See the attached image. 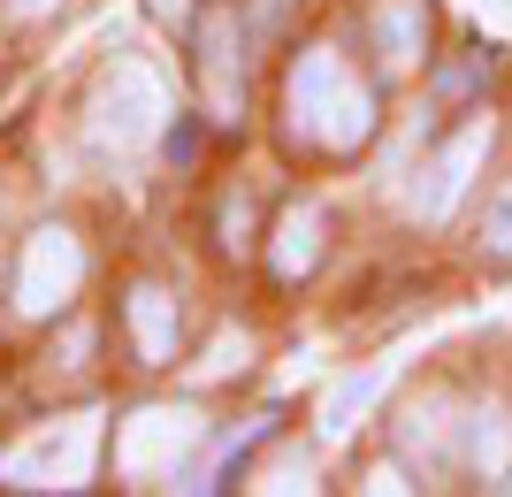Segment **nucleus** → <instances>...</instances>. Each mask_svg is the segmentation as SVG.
<instances>
[{
  "instance_id": "nucleus-1",
  "label": "nucleus",
  "mask_w": 512,
  "mask_h": 497,
  "mask_svg": "<svg viewBox=\"0 0 512 497\" xmlns=\"http://www.w3.org/2000/svg\"><path fill=\"white\" fill-rule=\"evenodd\" d=\"M283 130H291V146L360 153L375 138V85L352 77V62H344L337 46H314L283 77Z\"/></svg>"
},
{
  "instance_id": "nucleus-2",
  "label": "nucleus",
  "mask_w": 512,
  "mask_h": 497,
  "mask_svg": "<svg viewBox=\"0 0 512 497\" xmlns=\"http://www.w3.org/2000/svg\"><path fill=\"white\" fill-rule=\"evenodd\" d=\"M245 16L237 8H207L199 16V39H192V77L199 92H207V123H237L245 115Z\"/></svg>"
},
{
  "instance_id": "nucleus-3",
  "label": "nucleus",
  "mask_w": 512,
  "mask_h": 497,
  "mask_svg": "<svg viewBox=\"0 0 512 497\" xmlns=\"http://www.w3.org/2000/svg\"><path fill=\"white\" fill-rule=\"evenodd\" d=\"M85 283V245L69 238L62 222H46L23 238V260H16V306L23 314H62Z\"/></svg>"
},
{
  "instance_id": "nucleus-4",
  "label": "nucleus",
  "mask_w": 512,
  "mask_h": 497,
  "mask_svg": "<svg viewBox=\"0 0 512 497\" xmlns=\"http://www.w3.org/2000/svg\"><path fill=\"white\" fill-rule=\"evenodd\" d=\"M92 452H100L92 421H62V429H39L23 452H8V459H0V475L16 482V490H39V482H62V490H77V482L92 475Z\"/></svg>"
},
{
  "instance_id": "nucleus-5",
  "label": "nucleus",
  "mask_w": 512,
  "mask_h": 497,
  "mask_svg": "<svg viewBox=\"0 0 512 497\" xmlns=\"http://www.w3.org/2000/svg\"><path fill=\"white\" fill-rule=\"evenodd\" d=\"M153 115H161V77H153L146 62H115V69H107V85H100V100H92V130H100V146L130 153L153 130Z\"/></svg>"
},
{
  "instance_id": "nucleus-6",
  "label": "nucleus",
  "mask_w": 512,
  "mask_h": 497,
  "mask_svg": "<svg viewBox=\"0 0 512 497\" xmlns=\"http://www.w3.org/2000/svg\"><path fill=\"white\" fill-rule=\"evenodd\" d=\"M199 444V421L184 406H146L130 413L123 436H115V467L123 475H176V459Z\"/></svg>"
},
{
  "instance_id": "nucleus-7",
  "label": "nucleus",
  "mask_w": 512,
  "mask_h": 497,
  "mask_svg": "<svg viewBox=\"0 0 512 497\" xmlns=\"http://www.w3.org/2000/svg\"><path fill=\"white\" fill-rule=\"evenodd\" d=\"M123 329H130L138 368H169L176 345H184V306H176V291H169V283H130Z\"/></svg>"
},
{
  "instance_id": "nucleus-8",
  "label": "nucleus",
  "mask_w": 512,
  "mask_h": 497,
  "mask_svg": "<svg viewBox=\"0 0 512 497\" xmlns=\"http://www.w3.org/2000/svg\"><path fill=\"white\" fill-rule=\"evenodd\" d=\"M482 153H490V123H467L459 138H451L436 161H428V184L413 192V207H421V222H444L451 207H459V192L474 184V169H482Z\"/></svg>"
},
{
  "instance_id": "nucleus-9",
  "label": "nucleus",
  "mask_w": 512,
  "mask_h": 497,
  "mask_svg": "<svg viewBox=\"0 0 512 497\" xmlns=\"http://www.w3.org/2000/svg\"><path fill=\"white\" fill-rule=\"evenodd\" d=\"M367 39L390 69H413L428 54V0H375L367 8Z\"/></svg>"
},
{
  "instance_id": "nucleus-10",
  "label": "nucleus",
  "mask_w": 512,
  "mask_h": 497,
  "mask_svg": "<svg viewBox=\"0 0 512 497\" xmlns=\"http://www.w3.org/2000/svg\"><path fill=\"white\" fill-rule=\"evenodd\" d=\"M321 238H329V215H321L314 199H291V207H283V222H276V283L314 276Z\"/></svg>"
},
{
  "instance_id": "nucleus-11",
  "label": "nucleus",
  "mask_w": 512,
  "mask_h": 497,
  "mask_svg": "<svg viewBox=\"0 0 512 497\" xmlns=\"http://www.w3.org/2000/svg\"><path fill=\"white\" fill-rule=\"evenodd\" d=\"M383 390V368H360V375H344L337 390H329V406H321V436H344L352 429V413H367V398Z\"/></svg>"
},
{
  "instance_id": "nucleus-12",
  "label": "nucleus",
  "mask_w": 512,
  "mask_h": 497,
  "mask_svg": "<svg viewBox=\"0 0 512 497\" xmlns=\"http://www.w3.org/2000/svg\"><path fill=\"white\" fill-rule=\"evenodd\" d=\"M467 459L482 467V475H505V459H512V421L505 413H474V429H467Z\"/></svg>"
},
{
  "instance_id": "nucleus-13",
  "label": "nucleus",
  "mask_w": 512,
  "mask_h": 497,
  "mask_svg": "<svg viewBox=\"0 0 512 497\" xmlns=\"http://www.w3.org/2000/svg\"><path fill=\"white\" fill-rule=\"evenodd\" d=\"M444 413H451L444 398H421V406H406V429H398V436H406V452H421L428 467L444 459V436H451V429H444Z\"/></svg>"
},
{
  "instance_id": "nucleus-14",
  "label": "nucleus",
  "mask_w": 512,
  "mask_h": 497,
  "mask_svg": "<svg viewBox=\"0 0 512 497\" xmlns=\"http://www.w3.org/2000/svg\"><path fill=\"white\" fill-rule=\"evenodd\" d=\"M291 8H299V0H237V16H245V31H253L260 46H268V39H283Z\"/></svg>"
},
{
  "instance_id": "nucleus-15",
  "label": "nucleus",
  "mask_w": 512,
  "mask_h": 497,
  "mask_svg": "<svg viewBox=\"0 0 512 497\" xmlns=\"http://www.w3.org/2000/svg\"><path fill=\"white\" fill-rule=\"evenodd\" d=\"M482 245H490V260H512V184L490 199V215H482Z\"/></svg>"
},
{
  "instance_id": "nucleus-16",
  "label": "nucleus",
  "mask_w": 512,
  "mask_h": 497,
  "mask_svg": "<svg viewBox=\"0 0 512 497\" xmlns=\"http://www.w3.org/2000/svg\"><path fill=\"white\" fill-rule=\"evenodd\" d=\"M253 207H245V199H230V207H222V253H237V260H245V253H253Z\"/></svg>"
},
{
  "instance_id": "nucleus-17",
  "label": "nucleus",
  "mask_w": 512,
  "mask_h": 497,
  "mask_svg": "<svg viewBox=\"0 0 512 497\" xmlns=\"http://www.w3.org/2000/svg\"><path fill=\"white\" fill-rule=\"evenodd\" d=\"M482 77H490V54H467V62H451L444 77H436V85H444L451 100H459V92H474V85H482Z\"/></svg>"
},
{
  "instance_id": "nucleus-18",
  "label": "nucleus",
  "mask_w": 512,
  "mask_h": 497,
  "mask_svg": "<svg viewBox=\"0 0 512 497\" xmlns=\"http://www.w3.org/2000/svg\"><path fill=\"white\" fill-rule=\"evenodd\" d=\"M146 16H153V23H169V31H176V23H192V0H146Z\"/></svg>"
},
{
  "instance_id": "nucleus-19",
  "label": "nucleus",
  "mask_w": 512,
  "mask_h": 497,
  "mask_svg": "<svg viewBox=\"0 0 512 497\" xmlns=\"http://www.w3.org/2000/svg\"><path fill=\"white\" fill-rule=\"evenodd\" d=\"M490 8H497V16H505V23H512V0H490Z\"/></svg>"
},
{
  "instance_id": "nucleus-20",
  "label": "nucleus",
  "mask_w": 512,
  "mask_h": 497,
  "mask_svg": "<svg viewBox=\"0 0 512 497\" xmlns=\"http://www.w3.org/2000/svg\"><path fill=\"white\" fill-rule=\"evenodd\" d=\"M16 8H46V0H16Z\"/></svg>"
}]
</instances>
